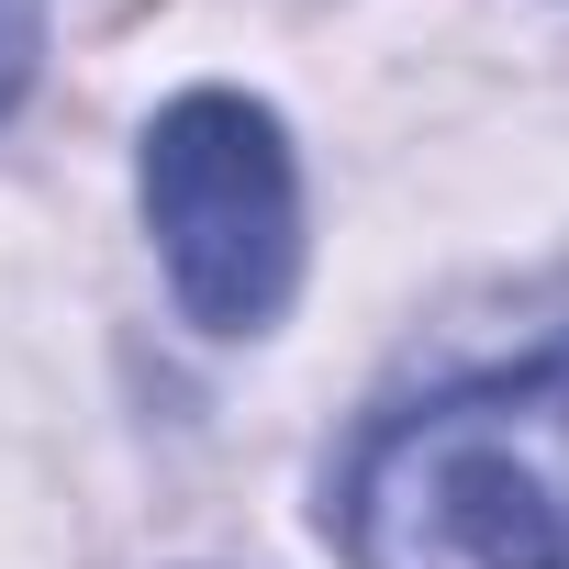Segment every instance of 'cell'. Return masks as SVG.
Segmentation results:
<instances>
[{"instance_id": "cell-3", "label": "cell", "mask_w": 569, "mask_h": 569, "mask_svg": "<svg viewBox=\"0 0 569 569\" xmlns=\"http://www.w3.org/2000/svg\"><path fill=\"white\" fill-rule=\"evenodd\" d=\"M34 57H46V0H0V112L34 90Z\"/></svg>"}, {"instance_id": "cell-1", "label": "cell", "mask_w": 569, "mask_h": 569, "mask_svg": "<svg viewBox=\"0 0 569 569\" xmlns=\"http://www.w3.org/2000/svg\"><path fill=\"white\" fill-rule=\"evenodd\" d=\"M336 536L347 569H569V336L380 413Z\"/></svg>"}, {"instance_id": "cell-2", "label": "cell", "mask_w": 569, "mask_h": 569, "mask_svg": "<svg viewBox=\"0 0 569 569\" xmlns=\"http://www.w3.org/2000/svg\"><path fill=\"white\" fill-rule=\"evenodd\" d=\"M134 190H146L157 268L201 336L246 347L291 313V291H302V168H291V134H279L268 101L179 90L146 123Z\"/></svg>"}]
</instances>
